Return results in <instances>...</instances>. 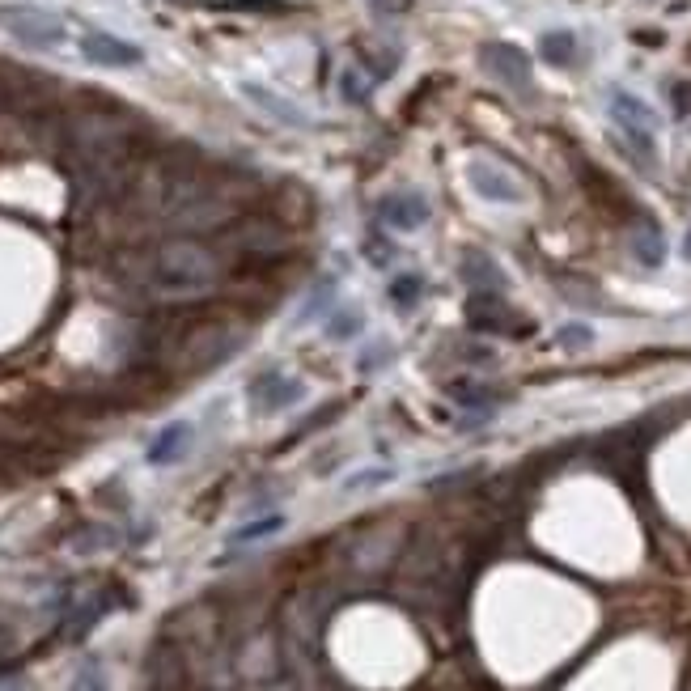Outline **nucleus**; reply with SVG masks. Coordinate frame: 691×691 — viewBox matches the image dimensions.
<instances>
[{
    "label": "nucleus",
    "mask_w": 691,
    "mask_h": 691,
    "mask_svg": "<svg viewBox=\"0 0 691 691\" xmlns=\"http://www.w3.org/2000/svg\"><path fill=\"white\" fill-rule=\"evenodd\" d=\"M467 183H471L475 191H480L484 200H492V204H522V200H526L522 183L513 179V174H509L505 166L484 162V157H475V162L467 166Z\"/></svg>",
    "instance_id": "5"
},
{
    "label": "nucleus",
    "mask_w": 691,
    "mask_h": 691,
    "mask_svg": "<svg viewBox=\"0 0 691 691\" xmlns=\"http://www.w3.org/2000/svg\"><path fill=\"white\" fill-rule=\"evenodd\" d=\"M187 441H191V424H187V420L166 424V429L153 437V446H149V463H153V467L174 463V458H179V454L187 450Z\"/></svg>",
    "instance_id": "11"
},
{
    "label": "nucleus",
    "mask_w": 691,
    "mask_h": 691,
    "mask_svg": "<svg viewBox=\"0 0 691 691\" xmlns=\"http://www.w3.org/2000/svg\"><path fill=\"white\" fill-rule=\"evenodd\" d=\"M301 395H306V386H301L297 378H289V374H280V369H268V374H259L251 382V407L263 416L285 412V407H293Z\"/></svg>",
    "instance_id": "7"
},
{
    "label": "nucleus",
    "mask_w": 691,
    "mask_h": 691,
    "mask_svg": "<svg viewBox=\"0 0 691 691\" xmlns=\"http://www.w3.org/2000/svg\"><path fill=\"white\" fill-rule=\"evenodd\" d=\"M378 217L391 229H420L429 221V200L420 191H391V196L378 200Z\"/></svg>",
    "instance_id": "8"
},
{
    "label": "nucleus",
    "mask_w": 691,
    "mask_h": 691,
    "mask_svg": "<svg viewBox=\"0 0 691 691\" xmlns=\"http://www.w3.org/2000/svg\"><path fill=\"white\" fill-rule=\"evenodd\" d=\"M81 56L90 64H102V68H136L145 60V51L128 39H115L106 30H85L81 34Z\"/></svg>",
    "instance_id": "6"
},
{
    "label": "nucleus",
    "mask_w": 691,
    "mask_h": 691,
    "mask_svg": "<svg viewBox=\"0 0 691 691\" xmlns=\"http://www.w3.org/2000/svg\"><path fill=\"white\" fill-rule=\"evenodd\" d=\"M102 611H106V598H94V602H85V607H77L73 615H68L64 636H73V641H77V636H85L102 619Z\"/></svg>",
    "instance_id": "15"
},
{
    "label": "nucleus",
    "mask_w": 691,
    "mask_h": 691,
    "mask_svg": "<svg viewBox=\"0 0 691 691\" xmlns=\"http://www.w3.org/2000/svg\"><path fill=\"white\" fill-rule=\"evenodd\" d=\"M13 653V628L9 624H0V662H5Z\"/></svg>",
    "instance_id": "23"
},
{
    "label": "nucleus",
    "mask_w": 691,
    "mask_h": 691,
    "mask_svg": "<svg viewBox=\"0 0 691 691\" xmlns=\"http://www.w3.org/2000/svg\"><path fill=\"white\" fill-rule=\"evenodd\" d=\"M187 683V658L170 641H157L149 653V687L153 691H179Z\"/></svg>",
    "instance_id": "9"
},
{
    "label": "nucleus",
    "mask_w": 691,
    "mask_h": 691,
    "mask_svg": "<svg viewBox=\"0 0 691 691\" xmlns=\"http://www.w3.org/2000/svg\"><path fill=\"white\" fill-rule=\"evenodd\" d=\"M611 119L619 123V132L632 140V149L641 153L645 162H653V153H658V145H653V136H658V115H653V106L628 90H611Z\"/></svg>",
    "instance_id": "3"
},
{
    "label": "nucleus",
    "mask_w": 691,
    "mask_h": 691,
    "mask_svg": "<svg viewBox=\"0 0 691 691\" xmlns=\"http://www.w3.org/2000/svg\"><path fill=\"white\" fill-rule=\"evenodd\" d=\"M670 102H675V111H679V115H691V81L670 85Z\"/></svg>",
    "instance_id": "20"
},
{
    "label": "nucleus",
    "mask_w": 691,
    "mask_h": 691,
    "mask_svg": "<svg viewBox=\"0 0 691 691\" xmlns=\"http://www.w3.org/2000/svg\"><path fill=\"white\" fill-rule=\"evenodd\" d=\"M632 255L645 263V268H658V263L666 259V238H662V229L658 225H641L632 234Z\"/></svg>",
    "instance_id": "14"
},
{
    "label": "nucleus",
    "mask_w": 691,
    "mask_h": 691,
    "mask_svg": "<svg viewBox=\"0 0 691 691\" xmlns=\"http://www.w3.org/2000/svg\"><path fill=\"white\" fill-rule=\"evenodd\" d=\"M683 255L691 259V229H687V238H683Z\"/></svg>",
    "instance_id": "24"
},
{
    "label": "nucleus",
    "mask_w": 691,
    "mask_h": 691,
    "mask_svg": "<svg viewBox=\"0 0 691 691\" xmlns=\"http://www.w3.org/2000/svg\"><path fill=\"white\" fill-rule=\"evenodd\" d=\"M77 691H106V687H102V670H98V662H85V666L77 670Z\"/></svg>",
    "instance_id": "19"
},
{
    "label": "nucleus",
    "mask_w": 691,
    "mask_h": 691,
    "mask_svg": "<svg viewBox=\"0 0 691 691\" xmlns=\"http://www.w3.org/2000/svg\"><path fill=\"white\" fill-rule=\"evenodd\" d=\"M0 30L13 34L22 47L34 51H51L64 43V22L56 13H47L39 5H17V0H5L0 5Z\"/></svg>",
    "instance_id": "2"
},
{
    "label": "nucleus",
    "mask_w": 691,
    "mask_h": 691,
    "mask_svg": "<svg viewBox=\"0 0 691 691\" xmlns=\"http://www.w3.org/2000/svg\"><path fill=\"white\" fill-rule=\"evenodd\" d=\"M458 272H463V285H471V293H496V289H505V276H501V268H496L488 255H467Z\"/></svg>",
    "instance_id": "12"
},
{
    "label": "nucleus",
    "mask_w": 691,
    "mask_h": 691,
    "mask_svg": "<svg viewBox=\"0 0 691 691\" xmlns=\"http://www.w3.org/2000/svg\"><path fill=\"white\" fill-rule=\"evenodd\" d=\"M352 331H357V318H335V323H331V340H348Z\"/></svg>",
    "instance_id": "22"
},
{
    "label": "nucleus",
    "mask_w": 691,
    "mask_h": 691,
    "mask_svg": "<svg viewBox=\"0 0 691 691\" xmlns=\"http://www.w3.org/2000/svg\"><path fill=\"white\" fill-rule=\"evenodd\" d=\"M556 340H560V348H586L594 340V331L586 323H569V327H560Z\"/></svg>",
    "instance_id": "18"
},
{
    "label": "nucleus",
    "mask_w": 691,
    "mask_h": 691,
    "mask_svg": "<svg viewBox=\"0 0 691 691\" xmlns=\"http://www.w3.org/2000/svg\"><path fill=\"white\" fill-rule=\"evenodd\" d=\"M382 480H391V471H365V475H357V480H348V488L357 492V488H374Z\"/></svg>",
    "instance_id": "21"
},
{
    "label": "nucleus",
    "mask_w": 691,
    "mask_h": 691,
    "mask_svg": "<svg viewBox=\"0 0 691 691\" xmlns=\"http://www.w3.org/2000/svg\"><path fill=\"white\" fill-rule=\"evenodd\" d=\"M480 64H484L488 77L509 85V90H518V94L530 90V56H526L522 47H513V43H484L480 47Z\"/></svg>",
    "instance_id": "4"
},
{
    "label": "nucleus",
    "mask_w": 691,
    "mask_h": 691,
    "mask_svg": "<svg viewBox=\"0 0 691 691\" xmlns=\"http://www.w3.org/2000/svg\"><path fill=\"white\" fill-rule=\"evenodd\" d=\"M242 94L251 98L259 111H268L276 123H285V128H314V119L301 111L297 102H289V98H280V94H272L268 85H255V81H242Z\"/></svg>",
    "instance_id": "10"
},
{
    "label": "nucleus",
    "mask_w": 691,
    "mask_h": 691,
    "mask_svg": "<svg viewBox=\"0 0 691 691\" xmlns=\"http://www.w3.org/2000/svg\"><path fill=\"white\" fill-rule=\"evenodd\" d=\"M285 526V518H263V522H251V526H242V530H234V539L229 543H251V539H268V535H276V530Z\"/></svg>",
    "instance_id": "16"
},
{
    "label": "nucleus",
    "mask_w": 691,
    "mask_h": 691,
    "mask_svg": "<svg viewBox=\"0 0 691 691\" xmlns=\"http://www.w3.org/2000/svg\"><path fill=\"white\" fill-rule=\"evenodd\" d=\"M221 276H225L221 255L196 238H170L145 251L132 268L136 289L162 301H200L221 285Z\"/></svg>",
    "instance_id": "1"
},
{
    "label": "nucleus",
    "mask_w": 691,
    "mask_h": 691,
    "mask_svg": "<svg viewBox=\"0 0 691 691\" xmlns=\"http://www.w3.org/2000/svg\"><path fill=\"white\" fill-rule=\"evenodd\" d=\"M539 56L547 64H556V68L573 64L577 60V34L573 30H547L543 39H539Z\"/></svg>",
    "instance_id": "13"
},
{
    "label": "nucleus",
    "mask_w": 691,
    "mask_h": 691,
    "mask_svg": "<svg viewBox=\"0 0 691 691\" xmlns=\"http://www.w3.org/2000/svg\"><path fill=\"white\" fill-rule=\"evenodd\" d=\"M391 301L399 310H412L416 301H420V276H399L395 285H391Z\"/></svg>",
    "instance_id": "17"
}]
</instances>
